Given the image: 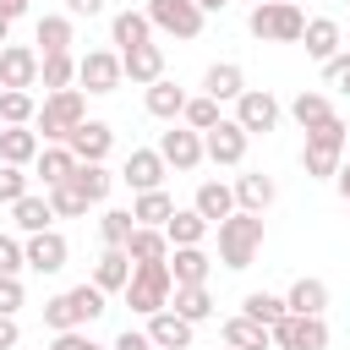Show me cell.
<instances>
[{
  "instance_id": "cell-60",
  "label": "cell",
  "mask_w": 350,
  "mask_h": 350,
  "mask_svg": "<svg viewBox=\"0 0 350 350\" xmlns=\"http://www.w3.org/2000/svg\"><path fill=\"white\" fill-rule=\"evenodd\" d=\"M246 5H262V0H246Z\"/></svg>"
},
{
  "instance_id": "cell-57",
  "label": "cell",
  "mask_w": 350,
  "mask_h": 350,
  "mask_svg": "<svg viewBox=\"0 0 350 350\" xmlns=\"http://www.w3.org/2000/svg\"><path fill=\"white\" fill-rule=\"evenodd\" d=\"M5 44H11V22L0 16V49H5Z\"/></svg>"
},
{
  "instance_id": "cell-42",
  "label": "cell",
  "mask_w": 350,
  "mask_h": 350,
  "mask_svg": "<svg viewBox=\"0 0 350 350\" xmlns=\"http://www.w3.org/2000/svg\"><path fill=\"white\" fill-rule=\"evenodd\" d=\"M33 120H38V98L5 88V93H0V126H33Z\"/></svg>"
},
{
  "instance_id": "cell-38",
  "label": "cell",
  "mask_w": 350,
  "mask_h": 350,
  "mask_svg": "<svg viewBox=\"0 0 350 350\" xmlns=\"http://www.w3.org/2000/svg\"><path fill=\"white\" fill-rule=\"evenodd\" d=\"M38 82H44V93H66L77 82V55H44Z\"/></svg>"
},
{
  "instance_id": "cell-48",
  "label": "cell",
  "mask_w": 350,
  "mask_h": 350,
  "mask_svg": "<svg viewBox=\"0 0 350 350\" xmlns=\"http://www.w3.org/2000/svg\"><path fill=\"white\" fill-rule=\"evenodd\" d=\"M22 268H27L22 235H0V279H22Z\"/></svg>"
},
{
  "instance_id": "cell-22",
  "label": "cell",
  "mask_w": 350,
  "mask_h": 350,
  "mask_svg": "<svg viewBox=\"0 0 350 350\" xmlns=\"http://www.w3.org/2000/svg\"><path fill=\"white\" fill-rule=\"evenodd\" d=\"M191 208H197V213H202V219L219 230V224L235 213V186H230V180H197V197H191Z\"/></svg>"
},
{
  "instance_id": "cell-53",
  "label": "cell",
  "mask_w": 350,
  "mask_h": 350,
  "mask_svg": "<svg viewBox=\"0 0 350 350\" xmlns=\"http://www.w3.org/2000/svg\"><path fill=\"white\" fill-rule=\"evenodd\" d=\"M109 11V0H66V16L77 22V16H104Z\"/></svg>"
},
{
  "instance_id": "cell-17",
  "label": "cell",
  "mask_w": 350,
  "mask_h": 350,
  "mask_svg": "<svg viewBox=\"0 0 350 350\" xmlns=\"http://www.w3.org/2000/svg\"><path fill=\"white\" fill-rule=\"evenodd\" d=\"M230 186H235V208H241V213H268L273 197H279L273 175H262V170H241Z\"/></svg>"
},
{
  "instance_id": "cell-6",
  "label": "cell",
  "mask_w": 350,
  "mask_h": 350,
  "mask_svg": "<svg viewBox=\"0 0 350 350\" xmlns=\"http://www.w3.org/2000/svg\"><path fill=\"white\" fill-rule=\"evenodd\" d=\"M279 115H284V104H279L268 88H246V93L235 98V115H230V120H235L246 137H268V131L279 126Z\"/></svg>"
},
{
  "instance_id": "cell-21",
  "label": "cell",
  "mask_w": 350,
  "mask_h": 350,
  "mask_svg": "<svg viewBox=\"0 0 350 350\" xmlns=\"http://www.w3.org/2000/svg\"><path fill=\"white\" fill-rule=\"evenodd\" d=\"M33 175L44 180V191H55V186H66V180L77 175V153H71L66 142H44V153L33 159Z\"/></svg>"
},
{
  "instance_id": "cell-50",
  "label": "cell",
  "mask_w": 350,
  "mask_h": 350,
  "mask_svg": "<svg viewBox=\"0 0 350 350\" xmlns=\"http://www.w3.org/2000/svg\"><path fill=\"white\" fill-rule=\"evenodd\" d=\"M49 350H109V345L88 339V328H66V334H55V339H49Z\"/></svg>"
},
{
  "instance_id": "cell-18",
  "label": "cell",
  "mask_w": 350,
  "mask_h": 350,
  "mask_svg": "<svg viewBox=\"0 0 350 350\" xmlns=\"http://www.w3.org/2000/svg\"><path fill=\"white\" fill-rule=\"evenodd\" d=\"M142 328H148L153 350H191V339H197V323H186L180 312H153Z\"/></svg>"
},
{
  "instance_id": "cell-34",
  "label": "cell",
  "mask_w": 350,
  "mask_h": 350,
  "mask_svg": "<svg viewBox=\"0 0 350 350\" xmlns=\"http://www.w3.org/2000/svg\"><path fill=\"white\" fill-rule=\"evenodd\" d=\"M208 230H213V224H208L197 208H175V219L164 224L170 246H202V241H208Z\"/></svg>"
},
{
  "instance_id": "cell-45",
  "label": "cell",
  "mask_w": 350,
  "mask_h": 350,
  "mask_svg": "<svg viewBox=\"0 0 350 350\" xmlns=\"http://www.w3.org/2000/svg\"><path fill=\"white\" fill-rule=\"evenodd\" d=\"M71 301H77V312H82V328L88 323H98L104 312H109V295L93 284V279H82V284H71Z\"/></svg>"
},
{
  "instance_id": "cell-52",
  "label": "cell",
  "mask_w": 350,
  "mask_h": 350,
  "mask_svg": "<svg viewBox=\"0 0 350 350\" xmlns=\"http://www.w3.org/2000/svg\"><path fill=\"white\" fill-rule=\"evenodd\" d=\"M109 350H153V339H148V328H120Z\"/></svg>"
},
{
  "instance_id": "cell-28",
  "label": "cell",
  "mask_w": 350,
  "mask_h": 350,
  "mask_svg": "<svg viewBox=\"0 0 350 350\" xmlns=\"http://www.w3.org/2000/svg\"><path fill=\"white\" fill-rule=\"evenodd\" d=\"M131 219L142 224V230H164L170 219H175V197L159 186V191H142V197H131Z\"/></svg>"
},
{
  "instance_id": "cell-49",
  "label": "cell",
  "mask_w": 350,
  "mask_h": 350,
  "mask_svg": "<svg viewBox=\"0 0 350 350\" xmlns=\"http://www.w3.org/2000/svg\"><path fill=\"white\" fill-rule=\"evenodd\" d=\"M323 88H334V93H350V49H339V55L323 66Z\"/></svg>"
},
{
  "instance_id": "cell-62",
  "label": "cell",
  "mask_w": 350,
  "mask_h": 350,
  "mask_svg": "<svg viewBox=\"0 0 350 350\" xmlns=\"http://www.w3.org/2000/svg\"><path fill=\"white\" fill-rule=\"evenodd\" d=\"M224 350H235V345H224Z\"/></svg>"
},
{
  "instance_id": "cell-27",
  "label": "cell",
  "mask_w": 350,
  "mask_h": 350,
  "mask_svg": "<svg viewBox=\"0 0 350 350\" xmlns=\"http://www.w3.org/2000/svg\"><path fill=\"white\" fill-rule=\"evenodd\" d=\"M170 273H175V284H208L213 257L202 246H170Z\"/></svg>"
},
{
  "instance_id": "cell-44",
  "label": "cell",
  "mask_w": 350,
  "mask_h": 350,
  "mask_svg": "<svg viewBox=\"0 0 350 350\" xmlns=\"http://www.w3.org/2000/svg\"><path fill=\"white\" fill-rule=\"evenodd\" d=\"M339 164H345V153H334V148H301V170H306V180H334Z\"/></svg>"
},
{
  "instance_id": "cell-25",
  "label": "cell",
  "mask_w": 350,
  "mask_h": 350,
  "mask_svg": "<svg viewBox=\"0 0 350 350\" xmlns=\"http://www.w3.org/2000/svg\"><path fill=\"white\" fill-rule=\"evenodd\" d=\"M109 44H115V55H126V49H137V44H153L148 11H115V16H109Z\"/></svg>"
},
{
  "instance_id": "cell-26",
  "label": "cell",
  "mask_w": 350,
  "mask_h": 350,
  "mask_svg": "<svg viewBox=\"0 0 350 350\" xmlns=\"http://www.w3.org/2000/svg\"><path fill=\"white\" fill-rule=\"evenodd\" d=\"M202 93L219 98V104H235V98L246 93V71H241L235 60H213V66L202 71Z\"/></svg>"
},
{
  "instance_id": "cell-20",
  "label": "cell",
  "mask_w": 350,
  "mask_h": 350,
  "mask_svg": "<svg viewBox=\"0 0 350 350\" xmlns=\"http://www.w3.org/2000/svg\"><path fill=\"white\" fill-rule=\"evenodd\" d=\"M186 98H191V93H186L180 82H170V77H159L153 88H142V104H148V115H153V120H170V126L186 115Z\"/></svg>"
},
{
  "instance_id": "cell-55",
  "label": "cell",
  "mask_w": 350,
  "mask_h": 350,
  "mask_svg": "<svg viewBox=\"0 0 350 350\" xmlns=\"http://www.w3.org/2000/svg\"><path fill=\"white\" fill-rule=\"evenodd\" d=\"M33 11V0H0V16L5 22H16V16H27Z\"/></svg>"
},
{
  "instance_id": "cell-7",
  "label": "cell",
  "mask_w": 350,
  "mask_h": 350,
  "mask_svg": "<svg viewBox=\"0 0 350 350\" xmlns=\"http://www.w3.org/2000/svg\"><path fill=\"white\" fill-rule=\"evenodd\" d=\"M120 82H126V71H120V55H115V49H88V55L77 60V88H82V93L104 98V93H115Z\"/></svg>"
},
{
  "instance_id": "cell-36",
  "label": "cell",
  "mask_w": 350,
  "mask_h": 350,
  "mask_svg": "<svg viewBox=\"0 0 350 350\" xmlns=\"http://www.w3.org/2000/svg\"><path fill=\"white\" fill-rule=\"evenodd\" d=\"M224 345H235V350H273V328H262V323H252V317H230L224 323Z\"/></svg>"
},
{
  "instance_id": "cell-12",
  "label": "cell",
  "mask_w": 350,
  "mask_h": 350,
  "mask_svg": "<svg viewBox=\"0 0 350 350\" xmlns=\"http://www.w3.org/2000/svg\"><path fill=\"white\" fill-rule=\"evenodd\" d=\"M164 175H170V164L159 159V148H131L126 153V164H120V180L142 197V191H159L164 186Z\"/></svg>"
},
{
  "instance_id": "cell-2",
  "label": "cell",
  "mask_w": 350,
  "mask_h": 350,
  "mask_svg": "<svg viewBox=\"0 0 350 350\" xmlns=\"http://www.w3.org/2000/svg\"><path fill=\"white\" fill-rule=\"evenodd\" d=\"M257 252H262V213H230L224 224H219V262L230 268V273H241V268H252L257 262Z\"/></svg>"
},
{
  "instance_id": "cell-11",
  "label": "cell",
  "mask_w": 350,
  "mask_h": 350,
  "mask_svg": "<svg viewBox=\"0 0 350 350\" xmlns=\"http://www.w3.org/2000/svg\"><path fill=\"white\" fill-rule=\"evenodd\" d=\"M273 350H328V323L290 312L284 323H273Z\"/></svg>"
},
{
  "instance_id": "cell-51",
  "label": "cell",
  "mask_w": 350,
  "mask_h": 350,
  "mask_svg": "<svg viewBox=\"0 0 350 350\" xmlns=\"http://www.w3.org/2000/svg\"><path fill=\"white\" fill-rule=\"evenodd\" d=\"M22 301H27L22 279H0V317H16V312H22Z\"/></svg>"
},
{
  "instance_id": "cell-41",
  "label": "cell",
  "mask_w": 350,
  "mask_h": 350,
  "mask_svg": "<svg viewBox=\"0 0 350 350\" xmlns=\"http://www.w3.org/2000/svg\"><path fill=\"white\" fill-rule=\"evenodd\" d=\"M44 328H49V334H66V328H82V312H77V301H71V290H60V295H49V301H44Z\"/></svg>"
},
{
  "instance_id": "cell-9",
  "label": "cell",
  "mask_w": 350,
  "mask_h": 350,
  "mask_svg": "<svg viewBox=\"0 0 350 350\" xmlns=\"http://www.w3.org/2000/svg\"><path fill=\"white\" fill-rule=\"evenodd\" d=\"M159 159L170 164V170H180V175H191L208 153H202V131H191V126H170V131H159Z\"/></svg>"
},
{
  "instance_id": "cell-47",
  "label": "cell",
  "mask_w": 350,
  "mask_h": 350,
  "mask_svg": "<svg viewBox=\"0 0 350 350\" xmlns=\"http://www.w3.org/2000/svg\"><path fill=\"white\" fill-rule=\"evenodd\" d=\"M27 191H33V175H27V170H16V164H0V202H5V208H16Z\"/></svg>"
},
{
  "instance_id": "cell-15",
  "label": "cell",
  "mask_w": 350,
  "mask_h": 350,
  "mask_svg": "<svg viewBox=\"0 0 350 350\" xmlns=\"http://www.w3.org/2000/svg\"><path fill=\"white\" fill-rule=\"evenodd\" d=\"M301 49L317 60V66H328L339 49H345V27L334 22V16H306V33H301Z\"/></svg>"
},
{
  "instance_id": "cell-23",
  "label": "cell",
  "mask_w": 350,
  "mask_h": 350,
  "mask_svg": "<svg viewBox=\"0 0 350 350\" xmlns=\"http://www.w3.org/2000/svg\"><path fill=\"white\" fill-rule=\"evenodd\" d=\"M131 268H137V262H131L120 246H104V252L93 257V284H98L104 295H120V290L131 284Z\"/></svg>"
},
{
  "instance_id": "cell-61",
  "label": "cell",
  "mask_w": 350,
  "mask_h": 350,
  "mask_svg": "<svg viewBox=\"0 0 350 350\" xmlns=\"http://www.w3.org/2000/svg\"><path fill=\"white\" fill-rule=\"evenodd\" d=\"M345 159H350V142H345Z\"/></svg>"
},
{
  "instance_id": "cell-5",
  "label": "cell",
  "mask_w": 350,
  "mask_h": 350,
  "mask_svg": "<svg viewBox=\"0 0 350 350\" xmlns=\"http://www.w3.org/2000/svg\"><path fill=\"white\" fill-rule=\"evenodd\" d=\"M142 11L153 22V33H170V38H202V27H208V11L197 0H148Z\"/></svg>"
},
{
  "instance_id": "cell-14",
  "label": "cell",
  "mask_w": 350,
  "mask_h": 350,
  "mask_svg": "<svg viewBox=\"0 0 350 350\" xmlns=\"http://www.w3.org/2000/svg\"><path fill=\"white\" fill-rule=\"evenodd\" d=\"M71 44H77V22L66 11H49V16L33 22V49L38 55H71Z\"/></svg>"
},
{
  "instance_id": "cell-30",
  "label": "cell",
  "mask_w": 350,
  "mask_h": 350,
  "mask_svg": "<svg viewBox=\"0 0 350 350\" xmlns=\"http://www.w3.org/2000/svg\"><path fill=\"white\" fill-rule=\"evenodd\" d=\"M334 115V98L328 93H317V88H301L295 98H290V120L301 126V131H312V126H323Z\"/></svg>"
},
{
  "instance_id": "cell-37",
  "label": "cell",
  "mask_w": 350,
  "mask_h": 350,
  "mask_svg": "<svg viewBox=\"0 0 350 350\" xmlns=\"http://www.w3.org/2000/svg\"><path fill=\"white\" fill-rule=\"evenodd\" d=\"M126 257L131 262H170V235L164 230H131V241H126Z\"/></svg>"
},
{
  "instance_id": "cell-32",
  "label": "cell",
  "mask_w": 350,
  "mask_h": 350,
  "mask_svg": "<svg viewBox=\"0 0 350 350\" xmlns=\"http://www.w3.org/2000/svg\"><path fill=\"white\" fill-rule=\"evenodd\" d=\"M241 317H252V323L273 328V323H284V317H290V306H284V295H273V290H246V295H241Z\"/></svg>"
},
{
  "instance_id": "cell-31",
  "label": "cell",
  "mask_w": 350,
  "mask_h": 350,
  "mask_svg": "<svg viewBox=\"0 0 350 350\" xmlns=\"http://www.w3.org/2000/svg\"><path fill=\"white\" fill-rule=\"evenodd\" d=\"M11 224L22 230V235H44V230H55V208H49V197H22L16 208H11Z\"/></svg>"
},
{
  "instance_id": "cell-59",
  "label": "cell",
  "mask_w": 350,
  "mask_h": 350,
  "mask_svg": "<svg viewBox=\"0 0 350 350\" xmlns=\"http://www.w3.org/2000/svg\"><path fill=\"white\" fill-rule=\"evenodd\" d=\"M290 5H306V0H290Z\"/></svg>"
},
{
  "instance_id": "cell-10",
  "label": "cell",
  "mask_w": 350,
  "mask_h": 350,
  "mask_svg": "<svg viewBox=\"0 0 350 350\" xmlns=\"http://www.w3.org/2000/svg\"><path fill=\"white\" fill-rule=\"evenodd\" d=\"M246 148H252V137L224 115L213 131H202V153H208V164H224V170H241L246 164Z\"/></svg>"
},
{
  "instance_id": "cell-43",
  "label": "cell",
  "mask_w": 350,
  "mask_h": 350,
  "mask_svg": "<svg viewBox=\"0 0 350 350\" xmlns=\"http://www.w3.org/2000/svg\"><path fill=\"white\" fill-rule=\"evenodd\" d=\"M345 142H350V120H345V115H328L323 126L306 131V148H334V153H345Z\"/></svg>"
},
{
  "instance_id": "cell-56",
  "label": "cell",
  "mask_w": 350,
  "mask_h": 350,
  "mask_svg": "<svg viewBox=\"0 0 350 350\" xmlns=\"http://www.w3.org/2000/svg\"><path fill=\"white\" fill-rule=\"evenodd\" d=\"M334 186H339V197H345V202H350V159H345V164H339V175H334Z\"/></svg>"
},
{
  "instance_id": "cell-29",
  "label": "cell",
  "mask_w": 350,
  "mask_h": 350,
  "mask_svg": "<svg viewBox=\"0 0 350 350\" xmlns=\"http://www.w3.org/2000/svg\"><path fill=\"white\" fill-rule=\"evenodd\" d=\"M284 306H290L295 317H323V312H328V284H323V279H295V284L284 290Z\"/></svg>"
},
{
  "instance_id": "cell-39",
  "label": "cell",
  "mask_w": 350,
  "mask_h": 350,
  "mask_svg": "<svg viewBox=\"0 0 350 350\" xmlns=\"http://www.w3.org/2000/svg\"><path fill=\"white\" fill-rule=\"evenodd\" d=\"M219 120H224V104H219V98H208V93H191V98H186L180 126H191V131H213Z\"/></svg>"
},
{
  "instance_id": "cell-40",
  "label": "cell",
  "mask_w": 350,
  "mask_h": 350,
  "mask_svg": "<svg viewBox=\"0 0 350 350\" xmlns=\"http://www.w3.org/2000/svg\"><path fill=\"white\" fill-rule=\"evenodd\" d=\"M131 230H137L131 208H104V213H98V241H104V246H120V252H126Z\"/></svg>"
},
{
  "instance_id": "cell-54",
  "label": "cell",
  "mask_w": 350,
  "mask_h": 350,
  "mask_svg": "<svg viewBox=\"0 0 350 350\" xmlns=\"http://www.w3.org/2000/svg\"><path fill=\"white\" fill-rule=\"evenodd\" d=\"M22 345V323L16 317H0V350H16Z\"/></svg>"
},
{
  "instance_id": "cell-8",
  "label": "cell",
  "mask_w": 350,
  "mask_h": 350,
  "mask_svg": "<svg viewBox=\"0 0 350 350\" xmlns=\"http://www.w3.org/2000/svg\"><path fill=\"white\" fill-rule=\"evenodd\" d=\"M38 66H44V55H38L33 44H5V49H0V93H5V88L33 93V88H38Z\"/></svg>"
},
{
  "instance_id": "cell-46",
  "label": "cell",
  "mask_w": 350,
  "mask_h": 350,
  "mask_svg": "<svg viewBox=\"0 0 350 350\" xmlns=\"http://www.w3.org/2000/svg\"><path fill=\"white\" fill-rule=\"evenodd\" d=\"M44 197H49V208H55V219H82V213L93 208V202H88V197H82V191H77L71 180H66V186H55V191H44Z\"/></svg>"
},
{
  "instance_id": "cell-4",
  "label": "cell",
  "mask_w": 350,
  "mask_h": 350,
  "mask_svg": "<svg viewBox=\"0 0 350 350\" xmlns=\"http://www.w3.org/2000/svg\"><path fill=\"white\" fill-rule=\"evenodd\" d=\"M120 295H126V306H131L137 317L170 312V295H175V273H170V262H137V268H131V284H126Z\"/></svg>"
},
{
  "instance_id": "cell-24",
  "label": "cell",
  "mask_w": 350,
  "mask_h": 350,
  "mask_svg": "<svg viewBox=\"0 0 350 350\" xmlns=\"http://www.w3.org/2000/svg\"><path fill=\"white\" fill-rule=\"evenodd\" d=\"M38 153H44V137H38L33 126H0V164L27 170Z\"/></svg>"
},
{
  "instance_id": "cell-58",
  "label": "cell",
  "mask_w": 350,
  "mask_h": 350,
  "mask_svg": "<svg viewBox=\"0 0 350 350\" xmlns=\"http://www.w3.org/2000/svg\"><path fill=\"white\" fill-rule=\"evenodd\" d=\"M197 5H202V11H224L230 0H197Z\"/></svg>"
},
{
  "instance_id": "cell-3",
  "label": "cell",
  "mask_w": 350,
  "mask_h": 350,
  "mask_svg": "<svg viewBox=\"0 0 350 350\" xmlns=\"http://www.w3.org/2000/svg\"><path fill=\"white\" fill-rule=\"evenodd\" d=\"M82 120H88V93H82V88H66V93H44L33 131H38L44 142H71V131H77Z\"/></svg>"
},
{
  "instance_id": "cell-16",
  "label": "cell",
  "mask_w": 350,
  "mask_h": 350,
  "mask_svg": "<svg viewBox=\"0 0 350 350\" xmlns=\"http://www.w3.org/2000/svg\"><path fill=\"white\" fill-rule=\"evenodd\" d=\"M71 153H77V164H104L109 153H115V131L104 126V120H82L77 131H71V142H66Z\"/></svg>"
},
{
  "instance_id": "cell-13",
  "label": "cell",
  "mask_w": 350,
  "mask_h": 350,
  "mask_svg": "<svg viewBox=\"0 0 350 350\" xmlns=\"http://www.w3.org/2000/svg\"><path fill=\"white\" fill-rule=\"evenodd\" d=\"M22 246H27V268H33V273H60V268L71 262V241H66L60 230L22 235Z\"/></svg>"
},
{
  "instance_id": "cell-19",
  "label": "cell",
  "mask_w": 350,
  "mask_h": 350,
  "mask_svg": "<svg viewBox=\"0 0 350 350\" xmlns=\"http://www.w3.org/2000/svg\"><path fill=\"white\" fill-rule=\"evenodd\" d=\"M120 71H126V82L153 88V82L164 77V44H137V49H126V55H120Z\"/></svg>"
},
{
  "instance_id": "cell-1",
  "label": "cell",
  "mask_w": 350,
  "mask_h": 350,
  "mask_svg": "<svg viewBox=\"0 0 350 350\" xmlns=\"http://www.w3.org/2000/svg\"><path fill=\"white\" fill-rule=\"evenodd\" d=\"M246 33H252L257 44H301V33H306V11L290 5V0H262V5L246 11Z\"/></svg>"
},
{
  "instance_id": "cell-33",
  "label": "cell",
  "mask_w": 350,
  "mask_h": 350,
  "mask_svg": "<svg viewBox=\"0 0 350 350\" xmlns=\"http://www.w3.org/2000/svg\"><path fill=\"white\" fill-rule=\"evenodd\" d=\"M115 180H120V175H115L109 164H77V175H71V186H77V191H82L93 208H98V202L115 191Z\"/></svg>"
},
{
  "instance_id": "cell-35",
  "label": "cell",
  "mask_w": 350,
  "mask_h": 350,
  "mask_svg": "<svg viewBox=\"0 0 350 350\" xmlns=\"http://www.w3.org/2000/svg\"><path fill=\"white\" fill-rule=\"evenodd\" d=\"M170 312H180L186 323H208V317H213V295H208V284H175Z\"/></svg>"
}]
</instances>
